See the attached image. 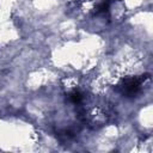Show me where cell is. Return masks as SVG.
Returning <instances> with one entry per match:
<instances>
[{
	"label": "cell",
	"mask_w": 153,
	"mask_h": 153,
	"mask_svg": "<svg viewBox=\"0 0 153 153\" xmlns=\"http://www.w3.org/2000/svg\"><path fill=\"white\" fill-rule=\"evenodd\" d=\"M142 78H126L123 79V81L121 82V91L123 94L128 96V97H131L134 94H136L141 87V84H142Z\"/></svg>",
	"instance_id": "cell-1"
}]
</instances>
